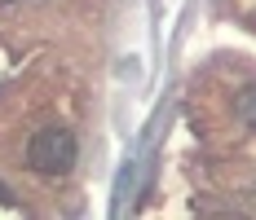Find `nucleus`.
<instances>
[{
	"mask_svg": "<svg viewBox=\"0 0 256 220\" xmlns=\"http://www.w3.org/2000/svg\"><path fill=\"white\" fill-rule=\"evenodd\" d=\"M76 159H80L76 132L71 128H58V123L40 128L31 137V146H26V163L40 172V176H66V172L76 168Z\"/></svg>",
	"mask_w": 256,
	"mask_h": 220,
	"instance_id": "obj_1",
	"label": "nucleus"
},
{
	"mask_svg": "<svg viewBox=\"0 0 256 220\" xmlns=\"http://www.w3.org/2000/svg\"><path fill=\"white\" fill-rule=\"evenodd\" d=\"M234 110H238V119H243V123H252V128H256V84L238 93V101H234Z\"/></svg>",
	"mask_w": 256,
	"mask_h": 220,
	"instance_id": "obj_2",
	"label": "nucleus"
},
{
	"mask_svg": "<svg viewBox=\"0 0 256 220\" xmlns=\"http://www.w3.org/2000/svg\"><path fill=\"white\" fill-rule=\"evenodd\" d=\"M0 203H4V207H14V194H9L4 185H0Z\"/></svg>",
	"mask_w": 256,
	"mask_h": 220,
	"instance_id": "obj_3",
	"label": "nucleus"
}]
</instances>
